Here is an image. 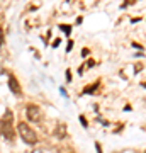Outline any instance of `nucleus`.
<instances>
[{
  "label": "nucleus",
  "instance_id": "13",
  "mask_svg": "<svg viewBox=\"0 0 146 153\" xmlns=\"http://www.w3.org/2000/svg\"><path fill=\"white\" fill-rule=\"evenodd\" d=\"M80 121H82V124L87 128V119H85V116H80Z\"/></svg>",
  "mask_w": 146,
  "mask_h": 153
},
{
  "label": "nucleus",
  "instance_id": "8",
  "mask_svg": "<svg viewBox=\"0 0 146 153\" xmlns=\"http://www.w3.org/2000/svg\"><path fill=\"white\" fill-rule=\"evenodd\" d=\"M4 29H2V26H0V46H2V44H4Z\"/></svg>",
  "mask_w": 146,
  "mask_h": 153
},
{
  "label": "nucleus",
  "instance_id": "12",
  "mask_svg": "<svg viewBox=\"0 0 146 153\" xmlns=\"http://www.w3.org/2000/svg\"><path fill=\"white\" fill-rule=\"evenodd\" d=\"M93 65H95V61H93V60H90V61H87V65H85V66H88V68H92Z\"/></svg>",
  "mask_w": 146,
  "mask_h": 153
},
{
  "label": "nucleus",
  "instance_id": "16",
  "mask_svg": "<svg viewBox=\"0 0 146 153\" xmlns=\"http://www.w3.org/2000/svg\"><path fill=\"white\" fill-rule=\"evenodd\" d=\"M145 153H146V152H145Z\"/></svg>",
  "mask_w": 146,
  "mask_h": 153
},
{
  "label": "nucleus",
  "instance_id": "14",
  "mask_svg": "<svg viewBox=\"0 0 146 153\" xmlns=\"http://www.w3.org/2000/svg\"><path fill=\"white\" fill-rule=\"evenodd\" d=\"M95 148H97V153H102V150H100V145H99V143H95Z\"/></svg>",
  "mask_w": 146,
  "mask_h": 153
},
{
  "label": "nucleus",
  "instance_id": "1",
  "mask_svg": "<svg viewBox=\"0 0 146 153\" xmlns=\"http://www.w3.org/2000/svg\"><path fill=\"white\" fill-rule=\"evenodd\" d=\"M0 134L12 141L14 136H16V131H14V112L10 109H7L2 116V119H0Z\"/></svg>",
  "mask_w": 146,
  "mask_h": 153
},
{
  "label": "nucleus",
  "instance_id": "10",
  "mask_svg": "<svg viewBox=\"0 0 146 153\" xmlns=\"http://www.w3.org/2000/svg\"><path fill=\"white\" fill-rule=\"evenodd\" d=\"M88 55H90L88 48H83V49H82V56H88Z\"/></svg>",
  "mask_w": 146,
  "mask_h": 153
},
{
  "label": "nucleus",
  "instance_id": "5",
  "mask_svg": "<svg viewBox=\"0 0 146 153\" xmlns=\"http://www.w3.org/2000/svg\"><path fill=\"white\" fill-rule=\"evenodd\" d=\"M54 136L58 138V140H63V138H66V124H63V123H58V124H56V128H54Z\"/></svg>",
  "mask_w": 146,
  "mask_h": 153
},
{
  "label": "nucleus",
  "instance_id": "4",
  "mask_svg": "<svg viewBox=\"0 0 146 153\" xmlns=\"http://www.w3.org/2000/svg\"><path fill=\"white\" fill-rule=\"evenodd\" d=\"M7 83H9V88H10V92L16 95V97H21L22 95V87H21V83H19V80H17L16 76L9 75V80H7Z\"/></svg>",
  "mask_w": 146,
  "mask_h": 153
},
{
  "label": "nucleus",
  "instance_id": "7",
  "mask_svg": "<svg viewBox=\"0 0 146 153\" xmlns=\"http://www.w3.org/2000/svg\"><path fill=\"white\" fill-rule=\"evenodd\" d=\"M60 29H61L65 34H70V33H71V26H68V24H61Z\"/></svg>",
  "mask_w": 146,
  "mask_h": 153
},
{
  "label": "nucleus",
  "instance_id": "11",
  "mask_svg": "<svg viewBox=\"0 0 146 153\" xmlns=\"http://www.w3.org/2000/svg\"><path fill=\"white\" fill-rule=\"evenodd\" d=\"M66 80H68V82H71V71L70 70H66Z\"/></svg>",
  "mask_w": 146,
  "mask_h": 153
},
{
  "label": "nucleus",
  "instance_id": "15",
  "mask_svg": "<svg viewBox=\"0 0 146 153\" xmlns=\"http://www.w3.org/2000/svg\"><path fill=\"white\" fill-rule=\"evenodd\" d=\"M58 44H60V39H54V43H53V48H56Z\"/></svg>",
  "mask_w": 146,
  "mask_h": 153
},
{
  "label": "nucleus",
  "instance_id": "2",
  "mask_svg": "<svg viewBox=\"0 0 146 153\" xmlns=\"http://www.w3.org/2000/svg\"><path fill=\"white\" fill-rule=\"evenodd\" d=\"M17 133H19V136L22 138V141L27 143V145H36L38 143V134L34 131L33 128H29L27 123H19L17 124Z\"/></svg>",
  "mask_w": 146,
  "mask_h": 153
},
{
  "label": "nucleus",
  "instance_id": "9",
  "mask_svg": "<svg viewBox=\"0 0 146 153\" xmlns=\"http://www.w3.org/2000/svg\"><path fill=\"white\" fill-rule=\"evenodd\" d=\"M71 48H73V41H68V46H66V53H70Z\"/></svg>",
  "mask_w": 146,
  "mask_h": 153
},
{
  "label": "nucleus",
  "instance_id": "6",
  "mask_svg": "<svg viewBox=\"0 0 146 153\" xmlns=\"http://www.w3.org/2000/svg\"><path fill=\"white\" fill-rule=\"evenodd\" d=\"M99 85H100V82L97 80V82L93 83V85H88V87H85V88H83V94H87V95H90V94H93V92H95V90L99 88Z\"/></svg>",
  "mask_w": 146,
  "mask_h": 153
},
{
  "label": "nucleus",
  "instance_id": "3",
  "mask_svg": "<svg viewBox=\"0 0 146 153\" xmlns=\"http://www.w3.org/2000/svg\"><path fill=\"white\" fill-rule=\"evenodd\" d=\"M26 116H27V119L33 121V123H41V119H43L41 107H39V105H36V104H27Z\"/></svg>",
  "mask_w": 146,
  "mask_h": 153
}]
</instances>
